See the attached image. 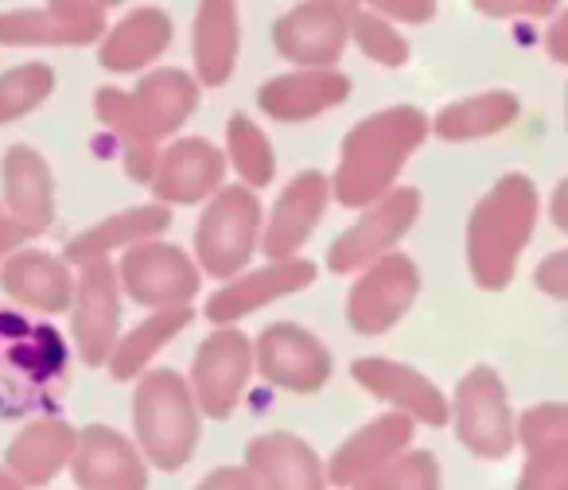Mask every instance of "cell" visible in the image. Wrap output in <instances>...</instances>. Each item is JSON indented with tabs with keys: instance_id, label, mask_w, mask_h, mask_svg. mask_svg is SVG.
Here are the masks:
<instances>
[{
	"instance_id": "cell-1",
	"label": "cell",
	"mask_w": 568,
	"mask_h": 490,
	"mask_svg": "<svg viewBox=\"0 0 568 490\" xmlns=\"http://www.w3.org/2000/svg\"><path fill=\"white\" fill-rule=\"evenodd\" d=\"M199 105L195 82L183 71H156L133 90H98L94 110L98 121L113 129L125 144V167L133 180H152L156 167V141L187 121Z\"/></svg>"
},
{
	"instance_id": "cell-2",
	"label": "cell",
	"mask_w": 568,
	"mask_h": 490,
	"mask_svg": "<svg viewBox=\"0 0 568 490\" xmlns=\"http://www.w3.org/2000/svg\"><path fill=\"white\" fill-rule=\"evenodd\" d=\"M428 121L420 110L397 105V110L374 113L355 125L343 141L339 172H335V195L343 206H371L382 191L397 180L405 160L425 141Z\"/></svg>"
},
{
	"instance_id": "cell-3",
	"label": "cell",
	"mask_w": 568,
	"mask_h": 490,
	"mask_svg": "<svg viewBox=\"0 0 568 490\" xmlns=\"http://www.w3.org/2000/svg\"><path fill=\"white\" fill-rule=\"evenodd\" d=\"M537 222V191L526 175H506L483 195L467 226V265L483 288L498 293L510 285L514 265Z\"/></svg>"
},
{
	"instance_id": "cell-4",
	"label": "cell",
	"mask_w": 568,
	"mask_h": 490,
	"mask_svg": "<svg viewBox=\"0 0 568 490\" xmlns=\"http://www.w3.org/2000/svg\"><path fill=\"white\" fill-rule=\"evenodd\" d=\"M67 374V343L55 327L0 312V417H24L43 405Z\"/></svg>"
},
{
	"instance_id": "cell-5",
	"label": "cell",
	"mask_w": 568,
	"mask_h": 490,
	"mask_svg": "<svg viewBox=\"0 0 568 490\" xmlns=\"http://www.w3.org/2000/svg\"><path fill=\"white\" fill-rule=\"evenodd\" d=\"M133 420L141 448L160 471H180L199 443V417L187 381L175 370H152L136 386Z\"/></svg>"
},
{
	"instance_id": "cell-6",
	"label": "cell",
	"mask_w": 568,
	"mask_h": 490,
	"mask_svg": "<svg viewBox=\"0 0 568 490\" xmlns=\"http://www.w3.org/2000/svg\"><path fill=\"white\" fill-rule=\"evenodd\" d=\"M257 222L261 211L250 187H222L199 222V265L211 277H234L237 269H245L257 245Z\"/></svg>"
},
{
	"instance_id": "cell-7",
	"label": "cell",
	"mask_w": 568,
	"mask_h": 490,
	"mask_svg": "<svg viewBox=\"0 0 568 490\" xmlns=\"http://www.w3.org/2000/svg\"><path fill=\"white\" fill-rule=\"evenodd\" d=\"M456 428L459 440L479 459H503L514 443L506 389L490 366H475L456 389Z\"/></svg>"
},
{
	"instance_id": "cell-8",
	"label": "cell",
	"mask_w": 568,
	"mask_h": 490,
	"mask_svg": "<svg viewBox=\"0 0 568 490\" xmlns=\"http://www.w3.org/2000/svg\"><path fill=\"white\" fill-rule=\"evenodd\" d=\"M417 265L409 257H378L366 269V277L351 288L347 296V319L358 335H382L409 312V304L417 300Z\"/></svg>"
},
{
	"instance_id": "cell-9",
	"label": "cell",
	"mask_w": 568,
	"mask_h": 490,
	"mask_svg": "<svg viewBox=\"0 0 568 490\" xmlns=\"http://www.w3.org/2000/svg\"><path fill=\"white\" fill-rule=\"evenodd\" d=\"M121 285L129 296L141 304H156V308H187V300L199 293V273L187 262L183 249L164 242H144L133 245L121 257Z\"/></svg>"
},
{
	"instance_id": "cell-10",
	"label": "cell",
	"mask_w": 568,
	"mask_h": 490,
	"mask_svg": "<svg viewBox=\"0 0 568 490\" xmlns=\"http://www.w3.org/2000/svg\"><path fill=\"white\" fill-rule=\"evenodd\" d=\"M420 214V195L413 187H402L394 195H386L371 214L358 218V226H351L347 234H339V242L327 254V269L332 273H351L374 265L389 245L417 222Z\"/></svg>"
},
{
	"instance_id": "cell-11",
	"label": "cell",
	"mask_w": 568,
	"mask_h": 490,
	"mask_svg": "<svg viewBox=\"0 0 568 490\" xmlns=\"http://www.w3.org/2000/svg\"><path fill=\"white\" fill-rule=\"evenodd\" d=\"M250 366L253 350L242 331H230V327L226 331H214L195 355V374H191L195 394H191V401L214 420L230 417L245 378H250Z\"/></svg>"
},
{
	"instance_id": "cell-12",
	"label": "cell",
	"mask_w": 568,
	"mask_h": 490,
	"mask_svg": "<svg viewBox=\"0 0 568 490\" xmlns=\"http://www.w3.org/2000/svg\"><path fill=\"white\" fill-rule=\"evenodd\" d=\"M257 366L273 386L312 394L332 378V355L327 347L296 324H273L257 339Z\"/></svg>"
},
{
	"instance_id": "cell-13",
	"label": "cell",
	"mask_w": 568,
	"mask_h": 490,
	"mask_svg": "<svg viewBox=\"0 0 568 490\" xmlns=\"http://www.w3.org/2000/svg\"><path fill=\"white\" fill-rule=\"evenodd\" d=\"M347 17L351 4H301L288 17L276 20L273 40L284 59H296L304 67H327L347 48Z\"/></svg>"
},
{
	"instance_id": "cell-14",
	"label": "cell",
	"mask_w": 568,
	"mask_h": 490,
	"mask_svg": "<svg viewBox=\"0 0 568 490\" xmlns=\"http://www.w3.org/2000/svg\"><path fill=\"white\" fill-rule=\"evenodd\" d=\"M118 277L105 262L82 265L79 293H74V343L90 366H102L118 347Z\"/></svg>"
},
{
	"instance_id": "cell-15",
	"label": "cell",
	"mask_w": 568,
	"mask_h": 490,
	"mask_svg": "<svg viewBox=\"0 0 568 490\" xmlns=\"http://www.w3.org/2000/svg\"><path fill=\"white\" fill-rule=\"evenodd\" d=\"M105 9L90 4V0H74V4H48V9L32 12H9L0 17V43L12 48H36V43H94L102 35Z\"/></svg>"
},
{
	"instance_id": "cell-16",
	"label": "cell",
	"mask_w": 568,
	"mask_h": 490,
	"mask_svg": "<svg viewBox=\"0 0 568 490\" xmlns=\"http://www.w3.org/2000/svg\"><path fill=\"white\" fill-rule=\"evenodd\" d=\"M4 214L20 234H40L55 218V183H51L48 160L28 144H12L4 152Z\"/></svg>"
},
{
	"instance_id": "cell-17",
	"label": "cell",
	"mask_w": 568,
	"mask_h": 490,
	"mask_svg": "<svg viewBox=\"0 0 568 490\" xmlns=\"http://www.w3.org/2000/svg\"><path fill=\"white\" fill-rule=\"evenodd\" d=\"M74 479L87 490H144L149 487V474H144V463L133 451V443L102 425H90L74 436Z\"/></svg>"
},
{
	"instance_id": "cell-18",
	"label": "cell",
	"mask_w": 568,
	"mask_h": 490,
	"mask_svg": "<svg viewBox=\"0 0 568 490\" xmlns=\"http://www.w3.org/2000/svg\"><path fill=\"white\" fill-rule=\"evenodd\" d=\"M245 471L261 490H324V467L316 451L288 432H268L250 440Z\"/></svg>"
},
{
	"instance_id": "cell-19",
	"label": "cell",
	"mask_w": 568,
	"mask_h": 490,
	"mask_svg": "<svg viewBox=\"0 0 568 490\" xmlns=\"http://www.w3.org/2000/svg\"><path fill=\"white\" fill-rule=\"evenodd\" d=\"M351 374L378 401H394L409 420H420V425H444L448 420L444 394L428 378H420L417 370H409V366H397L389 358H363V363L351 366Z\"/></svg>"
},
{
	"instance_id": "cell-20",
	"label": "cell",
	"mask_w": 568,
	"mask_h": 490,
	"mask_svg": "<svg viewBox=\"0 0 568 490\" xmlns=\"http://www.w3.org/2000/svg\"><path fill=\"white\" fill-rule=\"evenodd\" d=\"M222 167H226V156L211 141L195 136V141H180L164 156H156L149 183L160 203H199L219 187Z\"/></svg>"
},
{
	"instance_id": "cell-21",
	"label": "cell",
	"mask_w": 568,
	"mask_h": 490,
	"mask_svg": "<svg viewBox=\"0 0 568 490\" xmlns=\"http://www.w3.org/2000/svg\"><path fill=\"white\" fill-rule=\"evenodd\" d=\"M312 280H316V265L312 262H296V257L273 262V265H265V269H253L250 277L226 285L222 293H214L211 304H206V316H211L214 324H234V319L273 304L276 296L301 293Z\"/></svg>"
},
{
	"instance_id": "cell-22",
	"label": "cell",
	"mask_w": 568,
	"mask_h": 490,
	"mask_svg": "<svg viewBox=\"0 0 568 490\" xmlns=\"http://www.w3.org/2000/svg\"><path fill=\"white\" fill-rule=\"evenodd\" d=\"M327 206V180L320 172H301L276 198L273 222L265 229V254L273 262H288L312 237L316 222L324 218Z\"/></svg>"
},
{
	"instance_id": "cell-23",
	"label": "cell",
	"mask_w": 568,
	"mask_h": 490,
	"mask_svg": "<svg viewBox=\"0 0 568 490\" xmlns=\"http://www.w3.org/2000/svg\"><path fill=\"white\" fill-rule=\"evenodd\" d=\"M351 82L335 71H301L284 74L257 90V105L276 121H308L332 105L347 102Z\"/></svg>"
},
{
	"instance_id": "cell-24",
	"label": "cell",
	"mask_w": 568,
	"mask_h": 490,
	"mask_svg": "<svg viewBox=\"0 0 568 490\" xmlns=\"http://www.w3.org/2000/svg\"><path fill=\"white\" fill-rule=\"evenodd\" d=\"M413 440V420L405 412L394 417H378L355 432L332 459V482L335 487H358L366 474H374L378 467H386L405 443Z\"/></svg>"
},
{
	"instance_id": "cell-25",
	"label": "cell",
	"mask_w": 568,
	"mask_h": 490,
	"mask_svg": "<svg viewBox=\"0 0 568 490\" xmlns=\"http://www.w3.org/2000/svg\"><path fill=\"white\" fill-rule=\"evenodd\" d=\"M0 288L9 296H17L20 304H28V308L48 312V316L67 312L74 296L71 273L51 254H36V249L4 262V269H0Z\"/></svg>"
},
{
	"instance_id": "cell-26",
	"label": "cell",
	"mask_w": 568,
	"mask_h": 490,
	"mask_svg": "<svg viewBox=\"0 0 568 490\" xmlns=\"http://www.w3.org/2000/svg\"><path fill=\"white\" fill-rule=\"evenodd\" d=\"M74 456V428L63 420H40L28 425L17 440L9 443V471L28 487L51 482Z\"/></svg>"
},
{
	"instance_id": "cell-27",
	"label": "cell",
	"mask_w": 568,
	"mask_h": 490,
	"mask_svg": "<svg viewBox=\"0 0 568 490\" xmlns=\"http://www.w3.org/2000/svg\"><path fill=\"white\" fill-rule=\"evenodd\" d=\"M172 226V211L168 206H133L125 214H113V218L98 222V226L82 229L79 237L67 242V262L74 265H90V262H105L110 249L118 245H129L133 242H144V237H156L160 229Z\"/></svg>"
},
{
	"instance_id": "cell-28",
	"label": "cell",
	"mask_w": 568,
	"mask_h": 490,
	"mask_svg": "<svg viewBox=\"0 0 568 490\" xmlns=\"http://www.w3.org/2000/svg\"><path fill=\"white\" fill-rule=\"evenodd\" d=\"M172 40V20L160 9H141L129 20H121L110 32V40L98 51V63L105 71H141L144 63L160 55Z\"/></svg>"
},
{
	"instance_id": "cell-29",
	"label": "cell",
	"mask_w": 568,
	"mask_h": 490,
	"mask_svg": "<svg viewBox=\"0 0 568 490\" xmlns=\"http://www.w3.org/2000/svg\"><path fill=\"white\" fill-rule=\"evenodd\" d=\"M237 59V9L211 0L195 17V67L206 86H222Z\"/></svg>"
},
{
	"instance_id": "cell-30",
	"label": "cell",
	"mask_w": 568,
	"mask_h": 490,
	"mask_svg": "<svg viewBox=\"0 0 568 490\" xmlns=\"http://www.w3.org/2000/svg\"><path fill=\"white\" fill-rule=\"evenodd\" d=\"M518 118V98L514 94H479V98H467V102H456L448 110H440L436 118V133L444 141H471V136H490V133H503L506 125H514Z\"/></svg>"
},
{
	"instance_id": "cell-31",
	"label": "cell",
	"mask_w": 568,
	"mask_h": 490,
	"mask_svg": "<svg viewBox=\"0 0 568 490\" xmlns=\"http://www.w3.org/2000/svg\"><path fill=\"white\" fill-rule=\"evenodd\" d=\"M187 324H191V308H164L160 316L144 319L133 335H125V339L110 350V358H105L110 374L118 381H129L133 374H141L144 366L152 363V355H156L164 343H172Z\"/></svg>"
},
{
	"instance_id": "cell-32",
	"label": "cell",
	"mask_w": 568,
	"mask_h": 490,
	"mask_svg": "<svg viewBox=\"0 0 568 490\" xmlns=\"http://www.w3.org/2000/svg\"><path fill=\"white\" fill-rule=\"evenodd\" d=\"M226 149H230V164L237 167V175H242L245 183L265 187V183L273 180V149H268L265 133H261L250 118L237 113V118L230 121Z\"/></svg>"
},
{
	"instance_id": "cell-33",
	"label": "cell",
	"mask_w": 568,
	"mask_h": 490,
	"mask_svg": "<svg viewBox=\"0 0 568 490\" xmlns=\"http://www.w3.org/2000/svg\"><path fill=\"white\" fill-rule=\"evenodd\" d=\"M51 86H55V74L43 63H24L0 74V125L32 113L51 94Z\"/></svg>"
},
{
	"instance_id": "cell-34",
	"label": "cell",
	"mask_w": 568,
	"mask_h": 490,
	"mask_svg": "<svg viewBox=\"0 0 568 490\" xmlns=\"http://www.w3.org/2000/svg\"><path fill=\"white\" fill-rule=\"evenodd\" d=\"M358 490H440V467L428 451H409V456H394L386 467L366 474Z\"/></svg>"
},
{
	"instance_id": "cell-35",
	"label": "cell",
	"mask_w": 568,
	"mask_h": 490,
	"mask_svg": "<svg viewBox=\"0 0 568 490\" xmlns=\"http://www.w3.org/2000/svg\"><path fill=\"white\" fill-rule=\"evenodd\" d=\"M347 32H355L358 48H363L366 55L374 59V63L402 67L405 59H409V48H405L402 35H397L394 28L386 24V20L374 17V12L351 9V17H347Z\"/></svg>"
},
{
	"instance_id": "cell-36",
	"label": "cell",
	"mask_w": 568,
	"mask_h": 490,
	"mask_svg": "<svg viewBox=\"0 0 568 490\" xmlns=\"http://www.w3.org/2000/svg\"><path fill=\"white\" fill-rule=\"evenodd\" d=\"M521 443L534 451H552L568 443V409L565 405H537L521 417Z\"/></svg>"
},
{
	"instance_id": "cell-37",
	"label": "cell",
	"mask_w": 568,
	"mask_h": 490,
	"mask_svg": "<svg viewBox=\"0 0 568 490\" xmlns=\"http://www.w3.org/2000/svg\"><path fill=\"white\" fill-rule=\"evenodd\" d=\"M521 490H568V443L552 451H534L521 471Z\"/></svg>"
},
{
	"instance_id": "cell-38",
	"label": "cell",
	"mask_w": 568,
	"mask_h": 490,
	"mask_svg": "<svg viewBox=\"0 0 568 490\" xmlns=\"http://www.w3.org/2000/svg\"><path fill=\"white\" fill-rule=\"evenodd\" d=\"M537 288L549 293L552 300H565L568 296V254H552L549 262L537 269Z\"/></svg>"
},
{
	"instance_id": "cell-39",
	"label": "cell",
	"mask_w": 568,
	"mask_h": 490,
	"mask_svg": "<svg viewBox=\"0 0 568 490\" xmlns=\"http://www.w3.org/2000/svg\"><path fill=\"white\" fill-rule=\"evenodd\" d=\"M199 490H257V482L250 479L245 467H222V471L206 474V479L199 482Z\"/></svg>"
},
{
	"instance_id": "cell-40",
	"label": "cell",
	"mask_w": 568,
	"mask_h": 490,
	"mask_svg": "<svg viewBox=\"0 0 568 490\" xmlns=\"http://www.w3.org/2000/svg\"><path fill=\"white\" fill-rule=\"evenodd\" d=\"M374 17H405L413 24H425V20L436 17V9L433 4H394V0H386V4H374Z\"/></svg>"
},
{
	"instance_id": "cell-41",
	"label": "cell",
	"mask_w": 568,
	"mask_h": 490,
	"mask_svg": "<svg viewBox=\"0 0 568 490\" xmlns=\"http://www.w3.org/2000/svg\"><path fill=\"white\" fill-rule=\"evenodd\" d=\"M479 12H487V17H518V12H526V17H549L552 4H479Z\"/></svg>"
},
{
	"instance_id": "cell-42",
	"label": "cell",
	"mask_w": 568,
	"mask_h": 490,
	"mask_svg": "<svg viewBox=\"0 0 568 490\" xmlns=\"http://www.w3.org/2000/svg\"><path fill=\"white\" fill-rule=\"evenodd\" d=\"M20 242H24V234H20V229L12 226V222H9V214L0 211V257L9 254L12 245H20Z\"/></svg>"
},
{
	"instance_id": "cell-43",
	"label": "cell",
	"mask_w": 568,
	"mask_h": 490,
	"mask_svg": "<svg viewBox=\"0 0 568 490\" xmlns=\"http://www.w3.org/2000/svg\"><path fill=\"white\" fill-rule=\"evenodd\" d=\"M549 51H552V59H560L565 63V20H552V35H549Z\"/></svg>"
},
{
	"instance_id": "cell-44",
	"label": "cell",
	"mask_w": 568,
	"mask_h": 490,
	"mask_svg": "<svg viewBox=\"0 0 568 490\" xmlns=\"http://www.w3.org/2000/svg\"><path fill=\"white\" fill-rule=\"evenodd\" d=\"M0 490H24V487H20V482L12 479V474H4V471H0Z\"/></svg>"
}]
</instances>
